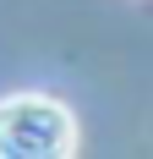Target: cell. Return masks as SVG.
<instances>
[{
	"label": "cell",
	"instance_id": "obj_1",
	"mask_svg": "<svg viewBox=\"0 0 153 159\" xmlns=\"http://www.w3.org/2000/svg\"><path fill=\"white\" fill-rule=\"evenodd\" d=\"M76 154V115L60 99L16 93L0 104V159H66Z\"/></svg>",
	"mask_w": 153,
	"mask_h": 159
}]
</instances>
